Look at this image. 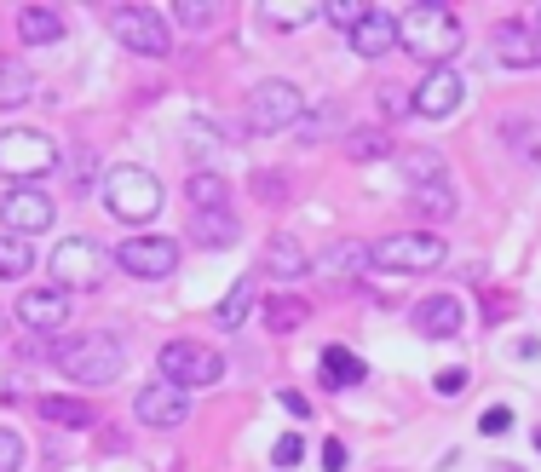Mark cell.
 I'll return each instance as SVG.
<instances>
[{
    "label": "cell",
    "mask_w": 541,
    "mask_h": 472,
    "mask_svg": "<svg viewBox=\"0 0 541 472\" xmlns=\"http://www.w3.org/2000/svg\"><path fill=\"white\" fill-rule=\"evenodd\" d=\"M311 18H317V6H277V0H265V6H259V24H271V29H300V24H311Z\"/></svg>",
    "instance_id": "obj_32"
},
{
    "label": "cell",
    "mask_w": 541,
    "mask_h": 472,
    "mask_svg": "<svg viewBox=\"0 0 541 472\" xmlns=\"http://www.w3.org/2000/svg\"><path fill=\"white\" fill-rule=\"evenodd\" d=\"M29 98H35V75H29V64L0 58V110H18V104H29Z\"/></svg>",
    "instance_id": "obj_23"
},
{
    "label": "cell",
    "mask_w": 541,
    "mask_h": 472,
    "mask_svg": "<svg viewBox=\"0 0 541 472\" xmlns=\"http://www.w3.org/2000/svg\"><path fill=\"white\" fill-rule=\"evenodd\" d=\"M156 369H162L167 386L190 392V386H213V380L225 375V357L213 352V346H202V340H167Z\"/></svg>",
    "instance_id": "obj_5"
},
{
    "label": "cell",
    "mask_w": 541,
    "mask_h": 472,
    "mask_svg": "<svg viewBox=\"0 0 541 472\" xmlns=\"http://www.w3.org/2000/svg\"><path fill=\"white\" fill-rule=\"evenodd\" d=\"M444 254H449L444 236H432V231H398V236H386V242H375V248H369V265L409 277V271H432V265H444Z\"/></svg>",
    "instance_id": "obj_6"
},
{
    "label": "cell",
    "mask_w": 541,
    "mask_h": 472,
    "mask_svg": "<svg viewBox=\"0 0 541 472\" xmlns=\"http://www.w3.org/2000/svg\"><path fill=\"white\" fill-rule=\"evenodd\" d=\"M173 18H179V29H213L225 18V6L219 0H173Z\"/></svg>",
    "instance_id": "obj_29"
},
{
    "label": "cell",
    "mask_w": 541,
    "mask_h": 472,
    "mask_svg": "<svg viewBox=\"0 0 541 472\" xmlns=\"http://www.w3.org/2000/svg\"><path fill=\"white\" fill-rule=\"evenodd\" d=\"M536 449H541V426H536Z\"/></svg>",
    "instance_id": "obj_45"
},
{
    "label": "cell",
    "mask_w": 541,
    "mask_h": 472,
    "mask_svg": "<svg viewBox=\"0 0 541 472\" xmlns=\"http://www.w3.org/2000/svg\"><path fill=\"white\" fill-rule=\"evenodd\" d=\"M18 317H24L35 334H58L64 323H70V294L64 288H24L18 294Z\"/></svg>",
    "instance_id": "obj_13"
},
{
    "label": "cell",
    "mask_w": 541,
    "mask_h": 472,
    "mask_svg": "<svg viewBox=\"0 0 541 472\" xmlns=\"http://www.w3.org/2000/svg\"><path fill=\"white\" fill-rule=\"evenodd\" d=\"M352 52L357 58H386V52H398V18L380 12V6H369V18L352 29Z\"/></svg>",
    "instance_id": "obj_18"
},
{
    "label": "cell",
    "mask_w": 541,
    "mask_h": 472,
    "mask_svg": "<svg viewBox=\"0 0 541 472\" xmlns=\"http://www.w3.org/2000/svg\"><path fill=\"white\" fill-rule=\"evenodd\" d=\"M254 306V271L248 277H236L231 294H225V306H219V329H242V317Z\"/></svg>",
    "instance_id": "obj_27"
},
{
    "label": "cell",
    "mask_w": 541,
    "mask_h": 472,
    "mask_svg": "<svg viewBox=\"0 0 541 472\" xmlns=\"http://www.w3.org/2000/svg\"><path fill=\"white\" fill-rule=\"evenodd\" d=\"M323 472H346V444H340V438L323 444Z\"/></svg>",
    "instance_id": "obj_42"
},
{
    "label": "cell",
    "mask_w": 541,
    "mask_h": 472,
    "mask_svg": "<svg viewBox=\"0 0 541 472\" xmlns=\"http://www.w3.org/2000/svg\"><path fill=\"white\" fill-rule=\"evenodd\" d=\"M403 167H409V185H432V179H449L444 162H438L432 150H415V156H409Z\"/></svg>",
    "instance_id": "obj_34"
},
{
    "label": "cell",
    "mask_w": 541,
    "mask_h": 472,
    "mask_svg": "<svg viewBox=\"0 0 541 472\" xmlns=\"http://www.w3.org/2000/svg\"><path fill=\"white\" fill-rule=\"evenodd\" d=\"M380 110H386V116H403V110H415V98H403V87H380Z\"/></svg>",
    "instance_id": "obj_41"
},
{
    "label": "cell",
    "mask_w": 541,
    "mask_h": 472,
    "mask_svg": "<svg viewBox=\"0 0 541 472\" xmlns=\"http://www.w3.org/2000/svg\"><path fill=\"white\" fill-rule=\"evenodd\" d=\"M116 265L127 277H144V283H156V277H173V265H179V242L173 236H127L116 248Z\"/></svg>",
    "instance_id": "obj_10"
},
{
    "label": "cell",
    "mask_w": 541,
    "mask_h": 472,
    "mask_svg": "<svg viewBox=\"0 0 541 472\" xmlns=\"http://www.w3.org/2000/svg\"><path fill=\"white\" fill-rule=\"evenodd\" d=\"M478 432H484V438H495V432H513V409H507V403H490V409L478 415Z\"/></svg>",
    "instance_id": "obj_36"
},
{
    "label": "cell",
    "mask_w": 541,
    "mask_h": 472,
    "mask_svg": "<svg viewBox=\"0 0 541 472\" xmlns=\"http://www.w3.org/2000/svg\"><path fill=\"white\" fill-rule=\"evenodd\" d=\"M104 202H110V213H116L121 225H150L162 213V185L144 167H116L104 179Z\"/></svg>",
    "instance_id": "obj_4"
},
{
    "label": "cell",
    "mask_w": 541,
    "mask_h": 472,
    "mask_svg": "<svg viewBox=\"0 0 541 472\" xmlns=\"http://www.w3.org/2000/svg\"><path fill=\"white\" fill-rule=\"evenodd\" d=\"M0 225H6V236H35L52 225V196L41 185H12L6 196H0Z\"/></svg>",
    "instance_id": "obj_11"
},
{
    "label": "cell",
    "mask_w": 541,
    "mask_h": 472,
    "mask_svg": "<svg viewBox=\"0 0 541 472\" xmlns=\"http://www.w3.org/2000/svg\"><path fill=\"white\" fill-rule=\"evenodd\" d=\"M58 162H64V150H58V139L41 133V127H6V133H0V179L29 185V179H47Z\"/></svg>",
    "instance_id": "obj_3"
},
{
    "label": "cell",
    "mask_w": 541,
    "mask_h": 472,
    "mask_svg": "<svg viewBox=\"0 0 541 472\" xmlns=\"http://www.w3.org/2000/svg\"><path fill=\"white\" fill-rule=\"evenodd\" d=\"M495 58H501L507 70H536L541 64L536 29H524L518 18H501V24H495Z\"/></svg>",
    "instance_id": "obj_17"
},
{
    "label": "cell",
    "mask_w": 541,
    "mask_h": 472,
    "mask_svg": "<svg viewBox=\"0 0 541 472\" xmlns=\"http://www.w3.org/2000/svg\"><path fill=\"white\" fill-rule=\"evenodd\" d=\"M259 317H265V329L271 334H294L311 317V306L300 300V294H271V300L259 306Z\"/></svg>",
    "instance_id": "obj_20"
},
{
    "label": "cell",
    "mask_w": 541,
    "mask_h": 472,
    "mask_svg": "<svg viewBox=\"0 0 541 472\" xmlns=\"http://www.w3.org/2000/svg\"><path fill=\"white\" fill-rule=\"evenodd\" d=\"M409 213H421V219H449V213H455V185H449V179L409 185Z\"/></svg>",
    "instance_id": "obj_21"
},
{
    "label": "cell",
    "mask_w": 541,
    "mask_h": 472,
    "mask_svg": "<svg viewBox=\"0 0 541 472\" xmlns=\"http://www.w3.org/2000/svg\"><path fill=\"white\" fill-rule=\"evenodd\" d=\"M29 265H35V248L24 236H0V277H29Z\"/></svg>",
    "instance_id": "obj_31"
},
{
    "label": "cell",
    "mask_w": 541,
    "mask_h": 472,
    "mask_svg": "<svg viewBox=\"0 0 541 472\" xmlns=\"http://www.w3.org/2000/svg\"><path fill=\"white\" fill-rule=\"evenodd\" d=\"M190 231H196V242H202V248H236L242 225H236L231 208H225V213H196V225H190Z\"/></svg>",
    "instance_id": "obj_26"
},
{
    "label": "cell",
    "mask_w": 541,
    "mask_h": 472,
    "mask_svg": "<svg viewBox=\"0 0 541 472\" xmlns=\"http://www.w3.org/2000/svg\"><path fill=\"white\" fill-rule=\"evenodd\" d=\"M495 472H518V467H495Z\"/></svg>",
    "instance_id": "obj_46"
},
{
    "label": "cell",
    "mask_w": 541,
    "mask_h": 472,
    "mask_svg": "<svg viewBox=\"0 0 541 472\" xmlns=\"http://www.w3.org/2000/svg\"><path fill=\"white\" fill-rule=\"evenodd\" d=\"M415 329H421L426 340H449V334L467 329V306H461L455 294H432V300L415 306Z\"/></svg>",
    "instance_id": "obj_16"
},
{
    "label": "cell",
    "mask_w": 541,
    "mask_h": 472,
    "mask_svg": "<svg viewBox=\"0 0 541 472\" xmlns=\"http://www.w3.org/2000/svg\"><path fill=\"white\" fill-rule=\"evenodd\" d=\"M133 415H139L144 426H156V432H173V426L190 421V398L179 392V386L156 380V386H144L139 398H133Z\"/></svg>",
    "instance_id": "obj_12"
},
{
    "label": "cell",
    "mask_w": 541,
    "mask_h": 472,
    "mask_svg": "<svg viewBox=\"0 0 541 472\" xmlns=\"http://www.w3.org/2000/svg\"><path fill=\"white\" fill-rule=\"evenodd\" d=\"M363 375H369V369H363V357L357 352H346V346H329V352H323V380H329L334 392L363 386Z\"/></svg>",
    "instance_id": "obj_25"
},
{
    "label": "cell",
    "mask_w": 541,
    "mask_h": 472,
    "mask_svg": "<svg viewBox=\"0 0 541 472\" xmlns=\"http://www.w3.org/2000/svg\"><path fill=\"white\" fill-rule=\"evenodd\" d=\"M35 409H41L52 426H93V409H87L81 398H52V392H47V398L35 403Z\"/></svg>",
    "instance_id": "obj_28"
},
{
    "label": "cell",
    "mask_w": 541,
    "mask_h": 472,
    "mask_svg": "<svg viewBox=\"0 0 541 472\" xmlns=\"http://www.w3.org/2000/svg\"><path fill=\"white\" fill-rule=\"evenodd\" d=\"M300 455H306V444H300L294 432H288V438H277V449H271V461H277V467H300Z\"/></svg>",
    "instance_id": "obj_39"
},
{
    "label": "cell",
    "mask_w": 541,
    "mask_h": 472,
    "mask_svg": "<svg viewBox=\"0 0 541 472\" xmlns=\"http://www.w3.org/2000/svg\"><path fill=\"white\" fill-rule=\"evenodd\" d=\"M432 386H438V398H461V392H467V369H444Z\"/></svg>",
    "instance_id": "obj_40"
},
{
    "label": "cell",
    "mask_w": 541,
    "mask_h": 472,
    "mask_svg": "<svg viewBox=\"0 0 541 472\" xmlns=\"http://www.w3.org/2000/svg\"><path fill=\"white\" fill-rule=\"evenodd\" d=\"M363 265H369V248H363V242H334L329 254L317 260V277H323L329 294H346L352 277H363Z\"/></svg>",
    "instance_id": "obj_15"
},
{
    "label": "cell",
    "mask_w": 541,
    "mask_h": 472,
    "mask_svg": "<svg viewBox=\"0 0 541 472\" xmlns=\"http://www.w3.org/2000/svg\"><path fill=\"white\" fill-rule=\"evenodd\" d=\"M110 35H116L127 52H139V58H167L173 52V35H167V18L162 12H150V6H110Z\"/></svg>",
    "instance_id": "obj_7"
},
{
    "label": "cell",
    "mask_w": 541,
    "mask_h": 472,
    "mask_svg": "<svg viewBox=\"0 0 541 472\" xmlns=\"http://www.w3.org/2000/svg\"><path fill=\"white\" fill-rule=\"evenodd\" d=\"M29 461V449H24V438L12 432V426H0V472H18Z\"/></svg>",
    "instance_id": "obj_35"
},
{
    "label": "cell",
    "mask_w": 541,
    "mask_h": 472,
    "mask_svg": "<svg viewBox=\"0 0 541 472\" xmlns=\"http://www.w3.org/2000/svg\"><path fill=\"white\" fill-rule=\"evenodd\" d=\"M346 156H352V162H380V156H392V139H386L380 127H363V133H346Z\"/></svg>",
    "instance_id": "obj_30"
},
{
    "label": "cell",
    "mask_w": 541,
    "mask_h": 472,
    "mask_svg": "<svg viewBox=\"0 0 541 472\" xmlns=\"http://www.w3.org/2000/svg\"><path fill=\"white\" fill-rule=\"evenodd\" d=\"M536 47H541V12H536Z\"/></svg>",
    "instance_id": "obj_44"
},
{
    "label": "cell",
    "mask_w": 541,
    "mask_h": 472,
    "mask_svg": "<svg viewBox=\"0 0 541 472\" xmlns=\"http://www.w3.org/2000/svg\"><path fill=\"white\" fill-rule=\"evenodd\" d=\"M254 196H259V202H283V196H288L283 173H254Z\"/></svg>",
    "instance_id": "obj_38"
},
{
    "label": "cell",
    "mask_w": 541,
    "mask_h": 472,
    "mask_svg": "<svg viewBox=\"0 0 541 472\" xmlns=\"http://www.w3.org/2000/svg\"><path fill=\"white\" fill-rule=\"evenodd\" d=\"M461 98H467V81L455 70H432L415 87V116H426V121H444V116H455L461 110Z\"/></svg>",
    "instance_id": "obj_14"
},
{
    "label": "cell",
    "mask_w": 541,
    "mask_h": 472,
    "mask_svg": "<svg viewBox=\"0 0 541 472\" xmlns=\"http://www.w3.org/2000/svg\"><path fill=\"white\" fill-rule=\"evenodd\" d=\"M398 47L409 58L432 64V70H449V58L461 52V18L444 0H421V6H409L398 18Z\"/></svg>",
    "instance_id": "obj_1"
},
{
    "label": "cell",
    "mask_w": 541,
    "mask_h": 472,
    "mask_svg": "<svg viewBox=\"0 0 541 472\" xmlns=\"http://www.w3.org/2000/svg\"><path fill=\"white\" fill-rule=\"evenodd\" d=\"M306 116V93L294 81H259L248 93V127L254 133H283V127H300Z\"/></svg>",
    "instance_id": "obj_8"
},
{
    "label": "cell",
    "mask_w": 541,
    "mask_h": 472,
    "mask_svg": "<svg viewBox=\"0 0 541 472\" xmlns=\"http://www.w3.org/2000/svg\"><path fill=\"white\" fill-rule=\"evenodd\" d=\"M52 288H98V277H104V248H98L93 236H64L58 248H52Z\"/></svg>",
    "instance_id": "obj_9"
},
{
    "label": "cell",
    "mask_w": 541,
    "mask_h": 472,
    "mask_svg": "<svg viewBox=\"0 0 541 472\" xmlns=\"http://www.w3.org/2000/svg\"><path fill=\"white\" fill-rule=\"evenodd\" d=\"M265 265H271V277H306L311 260H306V248L294 242V236H271V248H265Z\"/></svg>",
    "instance_id": "obj_24"
},
{
    "label": "cell",
    "mask_w": 541,
    "mask_h": 472,
    "mask_svg": "<svg viewBox=\"0 0 541 472\" xmlns=\"http://www.w3.org/2000/svg\"><path fill=\"white\" fill-rule=\"evenodd\" d=\"M323 18H329V24H340L346 35H352V29L369 18V6H363V0H329V6H323Z\"/></svg>",
    "instance_id": "obj_33"
},
{
    "label": "cell",
    "mask_w": 541,
    "mask_h": 472,
    "mask_svg": "<svg viewBox=\"0 0 541 472\" xmlns=\"http://www.w3.org/2000/svg\"><path fill=\"white\" fill-rule=\"evenodd\" d=\"M277 403H283V409L294 415V421H306V415H311V403L300 398V392H277Z\"/></svg>",
    "instance_id": "obj_43"
},
{
    "label": "cell",
    "mask_w": 541,
    "mask_h": 472,
    "mask_svg": "<svg viewBox=\"0 0 541 472\" xmlns=\"http://www.w3.org/2000/svg\"><path fill=\"white\" fill-rule=\"evenodd\" d=\"M185 196H190V208L196 213H225V202H231V185L219 179V173H190V185H185Z\"/></svg>",
    "instance_id": "obj_22"
},
{
    "label": "cell",
    "mask_w": 541,
    "mask_h": 472,
    "mask_svg": "<svg viewBox=\"0 0 541 472\" xmlns=\"http://www.w3.org/2000/svg\"><path fill=\"white\" fill-rule=\"evenodd\" d=\"M18 35H24V47H58L64 41V18L52 6H24L18 12Z\"/></svg>",
    "instance_id": "obj_19"
},
{
    "label": "cell",
    "mask_w": 541,
    "mask_h": 472,
    "mask_svg": "<svg viewBox=\"0 0 541 472\" xmlns=\"http://www.w3.org/2000/svg\"><path fill=\"white\" fill-rule=\"evenodd\" d=\"M87 185H93V150H75L70 156V190L87 196Z\"/></svg>",
    "instance_id": "obj_37"
},
{
    "label": "cell",
    "mask_w": 541,
    "mask_h": 472,
    "mask_svg": "<svg viewBox=\"0 0 541 472\" xmlns=\"http://www.w3.org/2000/svg\"><path fill=\"white\" fill-rule=\"evenodd\" d=\"M121 369H127V352L116 334H81L58 346V375H70L75 386H110L121 380Z\"/></svg>",
    "instance_id": "obj_2"
}]
</instances>
